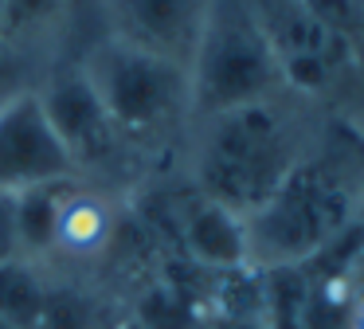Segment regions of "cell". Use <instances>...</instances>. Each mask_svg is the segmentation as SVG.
<instances>
[{"label": "cell", "mask_w": 364, "mask_h": 329, "mask_svg": "<svg viewBox=\"0 0 364 329\" xmlns=\"http://www.w3.org/2000/svg\"><path fill=\"white\" fill-rule=\"evenodd\" d=\"M321 130L325 122H317V102L294 90L196 118L181 145L184 180L200 196L247 219L317 145Z\"/></svg>", "instance_id": "1"}, {"label": "cell", "mask_w": 364, "mask_h": 329, "mask_svg": "<svg viewBox=\"0 0 364 329\" xmlns=\"http://www.w3.org/2000/svg\"><path fill=\"white\" fill-rule=\"evenodd\" d=\"M364 216V157L348 122H329L262 208L243 219L247 258L262 266L306 263Z\"/></svg>", "instance_id": "2"}, {"label": "cell", "mask_w": 364, "mask_h": 329, "mask_svg": "<svg viewBox=\"0 0 364 329\" xmlns=\"http://www.w3.org/2000/svg\"><path fill=\"white\" fill-rule=\"evenodd\" d=\"M75 59L141 169L184 145L192 125L188 67L141 51L110 31L87 39Z\"/></svg>", "instance_id": "3"}, {"label": "cell", "mask_w": 364, "mask_h": 329, "mask_svg": "<svg viewBox=\"0 0 364 329\" xmlns=\"http://www.w3.org/2000/svg\"><path fill=\"white\" fill-rule=\"evenodd\" d=\"M192 122L223 110L262 102L286 90L282 67L255 24L247 0H212L200 31L196 55L188 63Z\"/></svg>", "instance_id": "4"}, {"label": "cell", "mask_w": 364, "mask_h": 329, "mask_svg": "<svg viewBox=\"0 0 364 329\" xmlns=\"http://www.w3.org/2000/svg\"><path fill=\"white\" fill-rule=\"evenodd\" d=\"M43 102L55 137L63 141L67 157L75 164V177L87 184L110 188V192L126 196L137 192L141 184V161L134 157V149L122 141V133L114 130L106 106L98 102L95 86L87 83L79 59H63L40 78L36 86Z\"/></svg>", "instance_id": "5"}, {"label": "cell", "mask_w": 364, "mask_h": 329, "mask_svg": "<svg viewBox=\"0 0 364 329\" xmlns=\"http://www.w3.org/2000/svg\"><path fill=\"white\" fill-rule=\"evenodd\" d=\"M247 8L282 67L286 90L309 102H329L364 83L360 63L317 24L306 0H247Z\"/></svg>", "instance_id": "6"}, {"label": "cell", "mask_w": 364, "mask_h": 329, "mask_svg": "<svg viewBox=\"0 0 364 329\" xmlns=\"http://www.w3.org/2000/svg\"><path fill=\"white\" fill-rule=\"evenodd\" d=\"M55 180H79L36 90L0 106V192H28Z\"/></svg>", "instance_id": "7"}, {"label": "cell", "mask_w": 364, "mask_h": 329, "mask_svg": "<svg viewBox=\"0 0 364 329\" xmlns=\"http://www.w3.org/2000/svg\"><path fill=\"white\" fill-rule=\"evenodd\" d=\"M212 0H102V31L188 67Z\"/></svg>", "instance_id": "8"}, {"label": "cell", "mask_w": 364, "mask_h": 329, "mask_svg": "<svg viewBox=\"0 0 364 329\" xmlns=\"http://www.w3.org/2000/svg\"><path fill=\"white\" fill-rule=\"evenodd\" d=\"M126 219V200L110 188L71 180L59 200L55 216V239H51L48 271L55 274L59 266H95L106 263L118 247V231Z\"/></svg>", "instance_id": "9"}, {"label": "cell", "mask_w": 364, "mask_h": 329, "mask_svg": "<svg viewBox=\"0 0 364 329\" xmlns=\"http://www.w3.org/2000/svg\"><path fill=\"white\" fill-rule=\"evenodd\" d=\"M51 302V271L28 258H0V318L20 329H43Z\"/></svg>", "instance_id": "10"}, {"label": "cell", "mask_w": 364, "mask_h": 329, "mask_svg": "<svg viewBox=\"0 0 364 329\" xmlns=\"http://www.w3.org/2000/svg\"><path fill=\"white\" fill-rule=\"evenodd\" d=\"M71 180H55V184H40L16 192V247L20 258L43 266L48 271L51 258V239H55V216H59V200H63Z\"/></svg>", "instance_id": "11"}, {"label": "cell", "mask_w": 364, "mask_h": 329, "mask_svg": "<svg viewBox=\"0 0 364 329\" xmlns=\"http://www.w3.org/2000/svg\"><path fill=\"white\" fill-rule=\"evenodd\" d=\"M309 278L301 263L259 271V321L262 329H306Z\"/></svg>", "instance_id": "12"}, {"label": "cell", "mask_w": 364, "mask_h": 329, "mask_svg": "<svg viewBox=\"0 0 364 329\" xmlns=\"http://www.w3.org/2000/svg\"><path fill=\"white\" fill-rule=\"evenodd\" d=\"M306 8L364 70V0H306Z\"/></svg>", "instance_id": "13"}, {"label": "cell", "mask_w": 364, "mask_h": 329, "mask_svg": "<svg viewBox=\"0 0 364 329\" xmlns=\"http://www.w3.org/2000/svg\"><path fill=\"white\" fill-rule=\"evenodd\" d=\"M43 75H48L43 67H36L28 55H20L16 47H9L4 39H0V106L12 102L24 90H36Z\"/></svg>", "instance_id": "14"}, {"label": "cell", "mask_w": 364, "mask_h": 329, "mask_svg": "<svg viewBox=\"0 0 364 329\" xmlns=\"http://www.w3.org/2000/svg\"><path fill=\"white\" fill-rule=\"evenodd\" d=\"M0 258H20L16 247V196L0 192Z\"/></svg>", "instance_id": "15"}, {"label": "cell", "mask_w": 364, "mask_h": 329, "mask_svg": "<svg viewBox=\"0 0 364 329\" xmlns=\"http://www.w3.org/2000/svg\"><path fill=\"white\" fill-rule=\"evenodd\" d=\"M63 4L75 12V20L82 24V31H87L90 39L102 31V0H63Z\"/></svg>", "instance_id": "16"}, {"label": "cell", "mask_w": 364, "mask_h": 329, "mask_svg": "<svg viewBox=\"0 0 364 329\" xmlns=\"http://www.w3.org/2000/svg\"><path fill=\"white\" fill-rule=\"evenodd\" d=\"M200 329H262L259 318H208Z\"/></svg>", "instance_id": "17"}, {"label": "cell", "mask_w": 364, "mask_h": 329, "mask_svg": "<svg viewBox=\"0 0 364 329\" xmlns=\"http://www.w3.org/2000/svg\"><path fill=\"white\" fill-rule=\"evenodd\" d=\"M353 329H364V298H360V306H356V313H353Z\"/></svg>", "instance_id": "18"}, {"label": "cell", "mask_w": 364, "mask_h": 329, "mask_svg": "<svg viewBox=\"0 0 364 329\" xmlns=\"http://www.w3.org/2000/svg\"><path fill=\"white\" fill-rule=\"evenodd\" d=\"M106 329H137L134 321H118V325H106Z\"/></svg>", "instance_id": "19"}, {"label": "cell", "mask_w": 364, "mask_h": 329, "mask_svg": "<svg viewBox=\"0 0 364 329\" xmlns=\"http://www.w3.org/2000/svg\"><path fill=\"white\" fill-rule=\"evenodd\" d=\"M356 149H360V157H364V133L356 130Z\"/></svg>", "instance_id": "20"}, {"label": "cell", "mask_w": 364, "mask_h": 329, "mask_svg": "<svg viewBox=\"0 0 364 329\" xmlns=\"http://www.w3.org/2000/svg\"><path fill=\"white\" fill-rule=\"evenodd\" d=\"M0 329H20V325H12V321H4V318H0Z\"/></svg>", "instance_id": "21"}, {"label": "cell", "mask_w": 364, "mask_h": 329, "mask_svg": "<svg viewBox=\"0 0 364 329\" xmlns=\"http://www.w3.org/2000/svg\"><path fill=\"white\" fill-rule=\"evenodd\" d=\"M0 12H4V0H0Z\"/></svg>", "instance_id": "22"}]
</instances>
